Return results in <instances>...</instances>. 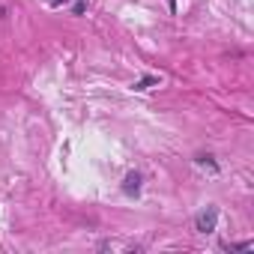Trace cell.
<instances>
[{
  "label": "cell",
  "instance_id": "1",
  "mask_svg": "<svg viewBox=\"0 0 254 254\" xmlns=\"http://www.w3.org/2000/svg\"><path fill=\"white\" fill-rule=\"evenodd\" d=\"M215 224H218V209H215V206H206V209L197 215V221H194L197 233H212Z\"/></svg>",
  "mask_w": 254,
  "mask_h": 254
},
{
  "label": "cell",
  "instance_id": "2",
  "mask_svg": "<svg viewBox=\"0 0 254 254\" xmlns=\"http://www.w3.org/2000/svg\"><path fill=\"white\" fill-rule=\"evenodd\" d=\"M123 191L126 194H138L141 191V174H129L123 180Z\"/></svg>",
  "mask_w": 254,
  "mask_h": 254
},
{
  "label": "cell",
  "instance_id": "3",
  "mask_svg": "<svg viewBox=\"0 0 254 254\" xmlns=\"http://www.w3.org/2000/svg\"><path fill=\"white\" fill-rule=\"evenodd\" d=\"M156 81H159V78H156V75H147V78H141V81H138V84H135V90H147V87H153V84H156Z\"/></svg>",
  "mask_w": 254,
  "mask_h": 254
},
{
  "label": "cell",
  "instance_id": "4",
  "mask_svg": "<svg viewBox=\"0 0 254 254\" xmlns=\"http://www.w3.org/2000/svg\"><path fill=\"white\" fill-rule=\"evenodd\" d=\"M230 248H233V251H251L254 245H251V242H236V245H230Z\"/></svg>",
  "mask_w": 254,
  "mask_h": 254
},
{
  "label": "cell",
  "instance_id": "5",
  "mask_svg": "<svg viewBox=\"0 0 254 254\" xmlns=\"http://www.w3.org/2000/svg\"><path fill=\"white\" fill-rule=\"evenodd\" d=\"M3 15H6V9H3V6H0V18H3Z\"/></svg>",
  "mask_w": 254,
  "mask_h": 254
}]
</instances>
